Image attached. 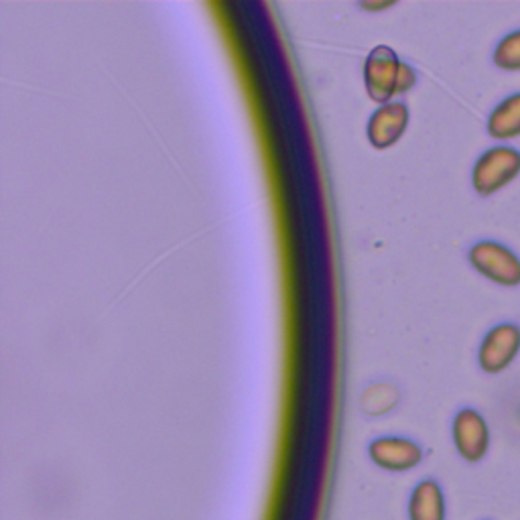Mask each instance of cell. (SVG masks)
I'll return each mask as SVG.
<instances>
[{
  "mask_svg": "<svg viewBox=\"0 0 520 520\" xmlns=\"http://www.w3.org/2000/svg\"><path fill=\"white\" fill-rule=\"evenodd\" d=\"M364 84L370 100L384 106L415 88L417 72L399 59L393 47L376 45L364 61Z\"/></svg>",
  "mask_w": 520,
  "mask_h": 520,
  "instance_id": "6da1fadb",
  "label": "cell"
},
{
  "mask_svg": "<svg viewBox=\"0 0 520 520\" xmlns=\"http://www.w3.org/2000/svg\"><path fill=\"white\" fill-rule=\"evenodd\" d=\"M520 175V151L508 145L490 147L484 151L472 169V185L480 198L508 187Z\"/></svg>",
  "mask_w": 520,
  "mask_h": 520,
  "instance_id": "7a4b0ae2",
  "label": "cell"
},
{
  "mask_svg": "<svg viewBox=\"0 0 520 520\" xmlns=\"http://www.w3.org/2000/svg\"><path fill=\"white\" fill-rule=\"evenodd\" d=\"M468 260L476 273L498 287L520 285V256L502 242L480 240L468 250Z\"/></svg>",
  "mask_w": 520,
  "mask_h": 520,
  "instance_id": "3957f363",
  "label": "cell"
},
{
  "mask_svg": "<svg viewBox=\"0 0 520 520\" xmlns=\"http://www.w3.org/2000/svg\"><path fill=\"white\" fill-rule=\"evenodd\" d=\"M520 352V325L504 321L484 336L478 350V364L486 374L504 372Z\"/></svg>",
  "mask_w": 520,
  "mask_h": 520,
  "instance_id": "277c9868",
  "label": "cell"
},
{
  "mask_svg": "<svg viewBox=\"0 0 520 520\" xmlns=\"http://www.w3.org/2000/svg\"><path fill=\"white\" fill-rule=\"evenodd\" d=\"M409 126V108L405 102H388L368 120L366 135L374 149L384 151L397 145Z\"/></svg>",
  "mask_w": 520,
  "mask_h": 520,
  "instance_id": "5b68a950",
  "label": "cell"
},
{
  "mask_svg": "<svg viewBox=\"0 0 520 520\" xmlns=\"http://www.w3.org/2000/svg\"><path fill=\"white\" fill-rule=\"evenodd\" d=\"M370 460L390 472H405L421 462V449L411 439L380 437L370 443Z\"/></svg>",
  "mask_w": 520,
  "mask_h": 520,
  "instance_id": "8992f818",
  "label": "cell"
},
{
  "mask_svg": "<svg viewBox=\"0 0 520 520\" xmlns=\"http://www.w3.org/2000/svg\"><path fill=\"white\" fill-rule=\"evenodd\" d=\"M453 439L466 460H480L488 447V427L476 411L464 409L453 421Z\"/></svg>",
  "mask_w": 520,
  "mask_h": 520,
  "instance_id": "52a82bcc",
  "label": "cell"
},
{
  "mask_svg": "<svg viewBox=\"0 0 520 520\" xmlns=\"http://www.w3.org/2000/svg\"><path fill=\"white\" fill-rule=\"evenodd\" d=\"M488 135L506 143L520 137V92L506 96L488 116Z\"/></svg>",
  "mask_w": 520,
  "mask_h": 520,
  "instance_id": "ba28073f",
  "label": "cell"
},
{
  "mask_svg": "<svg viewBox=\"0 0 520 520\" xmlns=\"http://www.w3.org/2000/svg\"><path fill=\"white\" fill-rule=\"evenodd\" d=\"M362 409L368 415H384L388 411H393L399 403V390L393 384H386V382H378L372 384L364 390L362 395Z\"/></svg>",
  "mask_w": 520,
  "mask_h": 520,
  "instance_id": "9c48e42d",
  "label": "cell"
},
{
  "mask_svg": "<svg viewBox=\"0 0 520 520\" xmlns=\"http://www.w3.org/2000/svg\"><path fill=\"white\" fill-rule=\"evenodd\" d=\"M492 61L502 72H520V29L506 33L496 43Z\"/></svg>",
  "mask_w": 520,
  "mask_h": 520,
  "instance_id": "30bf717a",
  "label": "cell"
}]
</instances>
